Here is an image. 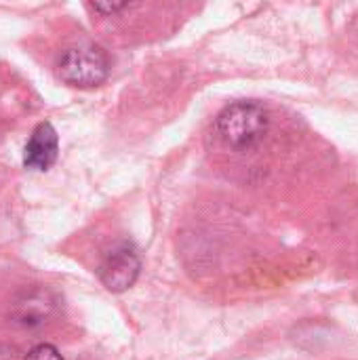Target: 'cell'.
Masks as SVG:
<instances>
[{
  "label": "cell",
  "instance_id": "cell-2",
  "mask_svg": "<svg viewBox=\"0 0 358 360\" xmlns=\"http://www.w3.org/2000/svg\"><path fill=\"white\" fill-rule=\"evenodd\" d=\"M57 74L63 82L80 89L101 84L110 74V59L103 49L95 44H80L68 49L57 63Z\"/></svg>",
  "mask_w": 358,
  "mask_h": 360
},
{
  "label": "cell",
  "instance_id": "cell-1",
  "mask_svg": "<svg viewBox=\"0 0 358 360\" xmlns=\"http://www.w3.org/2000/svg\"><path fill=\"white\" fill-rule=\"evenodd\" d=\"M215 124L219 137L228 146L245 150L266 137L270 129V116L257 101H234L219 112Z\"/></svg>",
  "mask_w": 358,
  "mask_h": 360
},
{
  "label": "cell",
  "instance_id": "cell-6",
  "mask_svg": "<svg viewBox=\"0 0 358 360\" xmlns=\"http://www.w3.org/2000/svg\"><path fill=\"white\" fill-rule=\"evenodd\" d=\"M127 4H93V8L95 11H103V13H114V11H120V8H124Z\"/></svg>",
  "mask_w": 358,
  "mask_h": 360
},
{
  "label": "cell",
  "instance_id": "cell-3",
  "mask_svg": "<svg viewBox=\"0 0 358 360\" xmlns=\"http://www.w3.org/2000/svg\"><path fill=\"white\" fill-rule=\"evenodd\" d=\"M139 268H141V262L135 249L129 245H118L103 255L97 272H99L101 283L110 291L120 293L133 287V283L139 276Z\"/></svg>",
  "mask_w": 358,
  "mask_h": 360
},
{
  "label": "cell",
  "instance_id": "cell-4",
  "mask_svg": "<svg viewBox=\"0 0 358 360\" xmlns=\"http://www.w3.org/2000/svg\"><path fill=\"white\" fill-rule=\"evenodd\" d=\"M57 150H59L57 131L53 129L51 122H40L32 131V135L25 143V152H23L25 169L46 171L57 160Z\"/></svg>",
  "mask_w": 358,
  "mask_h": 360
},
{
  "label": "cell",
  "instance_id": "cell-5",
  "mask_svg": "<svg viewBox=\"0 0 358 360\" xmlns=\"http://www.w3.org/2000/svg\"><path fill=\"white\" fill-rule=\"evenodd\" d=\"M25 360H63V356L57 352V348H53L49 344H40L27 352Z\"/></svg>",
  "mask_w": 358,
  "mask_h": 360
}]
</instances>
